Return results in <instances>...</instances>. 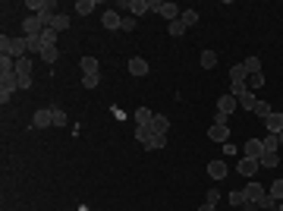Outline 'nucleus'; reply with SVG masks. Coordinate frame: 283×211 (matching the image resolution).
<instances>
[{
  "mask_svg": "<svg viewBox=\"0 0 283 211\" xmlns=\"http://www.w3.org/2000/svg\"><path fill=\"white\" fill-rule=\"evenodd\" d=\"M0 54H10L13 60L29 54V44H25V35L22 38H10V35H0Z\"/></svg>",
  "mask_w": 283,
  "mask_h": 211,
  "instance_id": "nucleus-1",
  "label": "nucleus"
},
{
  "mask_svg": "<svg viewBox=\"0 0 283 211\" xmlns=\"http://www.w3.org/2000/svg\"><path fill=\"white\" fill-rule=\"evenodd\" d=\"M151 13H158L160 19H167V22H173V19H179V6L170 3V0H151Z\"/></svg>",
  "mask_w": 283,
  "mask_h": 211,
  "instance_id": "nucleus-2",
  "label": "nucleus"
},
{
  "mask_svg": "<svg viewBox=\"0 0 283 211\" xmlns=\"http://www.w3.org/2000/svg\"><path fill=\"white\" fill-rule=\"evenodd\" d=\"M16 88H19V79L16 76H3V79H0V104H3V107L10 104V98L16 95Z\"/></svg>",
  "mask_w": 283,
  "mask_h": 211,
  "instance_id": "nucleus-3",
  "label": "nucleus"
},
{
  "mask_svg": "<svg viewBox=\"0 0 283 211\" xmlns=\"http://www.w3.org/2000/svg\"><path fill=\"white\" fill-rule=\"evenodd\" d=\"M120 10H129V16H145L151 10V0H120Z\"/></svg>",
  "mask_w": 283,
  "mask_h": 211,
  "instance_id": "nucleus-4",
  "label": "nucleus"
},
{
  "mask_svg": "<svg viewBox=\"0 0 283 211\" xmlns=\"http://www.w3.org/2000/svg\"><path fill=\"white\" fill-rule=\"evenodd\" d=\"M258 167H261V161H258V158H246V155H242V161L236 164V174H239V176H246V180H252V176L258 174Z\"/></svg>",
  "mask_w": 283,
  "mask_h": 211,
  "instance_id": "nucleus-5",
  "label": "nucleus"
},
{
  "mask_svg": "<svg viewBox=\"0 0 283 211\" xmlns=\"http://www.w3.org/2000/svg\"><path fill=\"white\" fill-rule=\"evenodd\" d=\"M230 126H224V123H211V126H208V139L211 142H217V145H227L230 142Z\"/></svg>",
  "mask_w": 283,
  "mask_h": 211,
  "instance_id": "nucleus-6",
  "label": "nucleus"
},
{
  "mask_svg": "<svg viewBox=\"0 0 283 211\" xmlns=\"http://www.w3.org/2000/svg\"><path fill=\"white\" fill-rule=\"evenodd\" d=\"M32 126H35V129H47V126H53L51 107H41V110H35V114H32Z\"/></svg>",
  "mask_w": 283,
  "mask_h": 211,
  "instance_id": "nucleus-7",
  "label": "nucleus"
},
{
  "mask_svg": "<svg viewBox=\"0 0 283 211\" xmlns=\"http://www.w3.org/2000/svg\"><path fill=\"white\" fill-rule=\"evenodd\" d=\"M242 193H246V202H261L267 189L261 186V183H255V180H252V183H246V186H242Z\"/></svg>",
  "mask_w": 283,
  "mask_h": 211,
  "instance_id": "nucleus-8",
  "label": "nucleus"
},
{
  "mask_svg": "<svg viewBox=\"0 0 283 211\" xmlns=\"http://www.w3.org/2000/svg\"><path fill=\"white\" fill-rule=\"evenodd\" d=\"M148 126H151V133H154V136H167V133H170V117L154 114V120L148 123Z\"/></svg>",
  "mask_w": 283,
  "mask_h": 211,
  "instance_id": "nucleus-9",
  "label": "nucleus"
},
{
  "mask_svg": "<svg viewBox=\"0 0 283 211\" xmlns=\"http://www.w3.org/2000/svg\"><path fill=\"white\" fill-rule=\"evenodd\" d=\"M22 32H25V35H32V38H41V32H44V22H41L38 16H29V19L22 22Z\"/></svg>",
  "mask_w": 283,
  "mask_h": 211,
  "instance_id": "nucleus-10",
  "label": "nucleus"
},
{
  "mask_svg": "<svg viewBox=\"0 0 283 211\" xmlns=\"http://www.w3.org/2000/svg\"><path fill=\"white\" fill-rule=\"evenodd\" d=\"M265 129H267V133H271V136L283 133V114H280V110H274V114H271V117H267V120H265Z\"/></svg>",
  "mask_w": 283,
  "mask_h": 211,
  "instance_id": "nucleus-11",
  "label": "nucleus"
},
{
  "mask_svg": "<svg viewBox=\"0 0 283 211\" xmlns=\"http://www.w3.org/2000/svg\"><path fill=\"white\" fill-rule=\"evenodd\" d=\"M242 151H246V158H261V155H265V142H261V139H248L246 145H242Z\"/></svg>",
  "mask_w": 283,
  "mask_h": 211,
  "instance_id": "nucleus-12",
  "label": "nucleus"
},
{
  "mask_svg": "<svg viewBox=\"0 0 283 211\" xmlns=\"http://www.w3.org/2000/svg\"><path fill=\"white\" fill-rule=\"evenodd\" d=\"M208 176H211V180H224V176H227V164L217 161V158L208 161Z\"/></svg>",
  "mask_w": 283,
  "mask_h": 211,
  "instance_id": "nucleus-13",
  "label": "nucleus"
},
{
  "mask_svg": "<svg viewBox=\"0 0 283 211\" xmlns=\"http://www.w3.org/2000/svg\"><path fill=\"white\" fill-rule=\"evenodd\" d=\"M101 22H104V29H107V32H113V29H120L123 16H120L117 10H104V19H101Z\"/></svg>",
  "mask_w": 283,
  "mask_h": 211,
  "instance_id": "nucleus-14",
  "label": "nucleus"
},
{
  "mask_svg": "<svg viewBox=\"0 0 283 211\" xmlns=\"http://www.w3.org/2000/svg\"><path fill=\"white\" fill-rule=\"evenodd\" d=\"M236 107H239V98H233V95H220L217 98V110H224V114H233Z\"/></svg>",
  "mask_w": 283,
  "mask_h": 211,
  "instance_id": "nucleus-15",
  "label": "nucleus"
},
{
  "mask_svg": "<svg viewBox=\"0 0 283 211\" xmlns=\"http://www.w3.org/2000/svg\"><path fill=\"white\" fill-rule=\"evenodd\" d=\"M3 76H16V60L10 54H0V79Z\"/></svg>",
  "mask_w": 283,
  "mask_h": 211,
  "instance_id": "nucleus-16",
  "label": "nucleus"
},
{
  "mask_svg": "<svg viewBox=\"0 0 283 211\" xmlns=\"http://www.w3.org/2000/svg\"><path fill=\"white\" fill-rule=\"evenodd\" d=\"M230 82H239V85L248 82V70L242 67V63H233V67H230Z\"/></svg>",
  "mask_w": 283,
  "mask_h": 211,
  "instance_id": "nucleus-17",
  "label": "nucleus"
},
{
  "mask_svg": "<svg viewBox=\"0 0 283 211\" xmlns=\"http://www.w3.org/2000/svg\"><path fill=\"white\" fill-rule=\"evenodd\" d=\"M148 70H151V67H148V60H142V57H132V60H129V72H132V76H148Z\"/></svg>",
  "mask_w": 283,
  "mask_h": 211,
  "instance_id": "nucleus-18",
  "label": "nucleus"
},
{
  "mask_svg": "<svg viewBox=\"0 0 283 211\" xmlns=\"http://www.w3.org/2000/svg\"><path fill=\"white\" fill-rule=\"evenodd\" d=\"M136 126H148V123L154 120V114H151V107H136Z\"/></svg>",
  "mask_w": 283,
  "mask_h": 211,
  "instance_id": "nucleus-19",
  "label": "nucleus"
},
{
  "mask_svg": "<svg viewBox=\"0 0 283 211\" xmlns=\"http://www.w3.org/2000/svg\"><path fill=\"white\" fill-rule=\"evenodd\" d=\"M47 29H53V32H66V29H70V16H66V13H57V16L51 19V25H47Z\"/></svg>",
  "mask_w": 283,
  "mask_h": 211,
  "instance_id": "nucleus-20",
  "label": "nucleus"
},
{
  "mask_svg": "<svg viewBox=\"0 0 283 211\" xmlns=\"http://www.w3.org/2000/svg\"><path fill=\"white\" fill-rule=\"evenodd\" d=\"M98 10V0H76V13L79 16H88V13Z\"/></svg>",
  "mask_w": 283,
  "mask_h": 211,
  "instance_id": "nucleus-21",
  "label": "nucleus"
},
{
  "mask_svg": "<svg viewBox=\"0 0 283 211\" xmlns=\"http://www.w3.org/2000/svg\"><path fill=\"white\" fill-rule=\"evenodd\" d=\"M16 76H32V57H19L16 60Z\"/></svg>",
  "mask_w": 283,
  "mask_h": 211,
  "instance_id": "nucleus-22",
  "label": "nucleus"
},
{
  "mask_svg": "<svg viewBox=\"0 0 283 211\" xmlns=\"http://www.w3.org/2000/svg\"><path fill=\"white\" fill-rule=\"evenodd\" d=\"M252 114L258 117V120H267V117L274 114V107H271V104H267V101H258V104H255V110H252Z\"/></svg>",
  "mask_w": 283,
  "mask_h": 211,
  "instance_id": "nucleus-23",
  "label": "nucleus"
},
{
  "mask_svg": "<svg viewBox=\"0 0 283 211\" xmlns=\"http://www.w3.org/2000/svg\"><path fill=\"white\" fill-rule=\"evenodd\" d=\"M255 104H258L255 91H246V95H239V107H242V110H255Z\"/></svg>",
  "mask_w": 283,
  "mask_h": 211,
  "instance_id": "nucleus-24",
  "label": "nucleus"
},
{
  "mask_svg": "<svg viewBox=\"0 0 283 211\" xmlns=\"http://www.w3.org/2000/svg\"><path fill=\"white\" fill-rule=\"evenodd\" d=\"M227 202H230V208H242L246 205V193H242V189H233V193L227 195Z\"/></svg>",
  "mask_w": 283,
  "mask_h": 211,
  "instance_id": "nucleus-25",
  "label": "nucleus"
},
{
  "mask_svg": "<svg viewBox=\"0 0 283 211\" xmlns=\"http://www.w3.org/2000/svg\"><path fill=\"white\" fill-rule=\"evenodd\" d=\"M82 76H98V60L94 57H82Z\"/></svg>",
  "mask_w": 283,
  "mask_h": 211,
  "instance_id": "nucleus-26",
  "label": "nucleus"
},
{
  "mask_svg": "<svg viewBox=\"0 0 283 211\" xmlns=\"http://www.w3.org/2000/svg\"><path fill=\"white\" fill-rule=\"evenodd\" d=\"M258 161H261V167H277V164H280V155H277V151H265Z\"/></svg>",
  "mask_w": 283,
  "mask_h": 211,
  "instance_id": "nucleus-27",
  "label": "nucleus"
},
{
  "mask_svg": "<svg viewBox=\"0 0 283 211\" xmlns=\"http://www.w3.org/2000/svg\"><path fill=\"white\" fill-rule=\"evenodd\" d=\"M179 19H183V25H186V29L198 25V13H195V10H183V13H179Z\"/></svg>",
  "mask_w": 283,
  "mask_h": 211,
  "instance_id": "nucleus-28",
  "label": "nucleus"
},
{
  "mask_svg": "<svg viewBox=\"0 0 283 211\" xmlns=\"http://www.w3.org/2000/svg\"><path fill=\"white\" fill-rule=\"evenodd\" d=\"M201 67L214 70V67H217V54H214V51H201Z\"/></svg>",
  "mask_w": 283,
  "mask_h": 211,
  "instance_id": "nucleus-29",
  "label": "nucleus"
},
{
  "mask_svg": "<svg viewBox=\"0 0 283 211\" xmlns=\"http://www.w3.org/2000/svg\"><path fill=\"white\" fill-rule=\"evenodd\" d=\"M167 32H170L173 38H179V35H186V25H183V19H173V22H167Z\"/></svg>",
  "mask_w": 283,
  "mask_h": 211,
  "instance_id": "nucleus-30",
  "label": "nucleus"
},
{
  "mask_svg": "<svg viewBox=\"0 0 283 211\" xmlns=\"http://www.w3.org/2000/svg\"><path fill=\"white\" fill-rule=\"evenodd\" d=\"M261 85H265V72H252V76H248V82H246V88L255 91V88H261Z\"/></svg>",
  "mask_w": 283,
  "mask_h": 211,
  "instance_id": "nucleus-31",
  "label": "nucleus"
},
{
  "mask_svg": "<svg viewBox=\"0 0 283 211\" xmlns=\"http://www.w3.org/2000/svg\"><path fill=\"white\" fill-rule=\"evenodd\" d=\"M51 117H53V126H66V123H70L66 110H60V107H51Z\"/></svg>",
  "mask_w": 283,
  "mask_h": 211,
  "instance_id": "nucleus-32",
  "label": "nucleus"
},
{
  "mask_svg": "<svg viewBox=\"0 0 283 211\" xmlns=\"http://www.w3.org/2000/svg\"><path fill=\"white\" fill-rule=\"evenodd\" d=\"M151 126H136V142H142V145H148L151 142Z\"/></svg>",
  "mask_w": 283,
  "mask_h": 211,
  "instance_id": "nucleus-33",
  "label": "nucleus"
},
{
  "mask_svg": "<svg viewBox=\"0 0 283 211\" xmlns=\"http://www.w3.org/2000/svg\"><path fill=\"white\" fill-rule=\"evenodd\" d=\"M277 205H280V202H277V199H274V195H271V193H265V199H261V202H258V208H261V211H274V208H277Z\"/></svg>",
  "mask_w": 283,
  "mask_h": 211,
  "instance_id": "nucleus-34",
  "label": "nucleus"
},
{
  "mask_svg": "<svg viewBox=\"0 0 283 211\" xmlns=\"http://www.w3.org/2000/svg\"><path fill=\"white\" fill-rule=\"evenodd\" d=\"M242 67H246L248 76H252V72H261V60H258V57H246V60H242Z\"/></svg>",
  "mask_w": 283,
  "mask_h": 211,
  "instance_id": "nucleus-35",
  "label": "nucleus"
},
{
  "mask_svg": "<svg viewBox=\"0 0 283 211\" xmlns=\"http://www.w3.org/2000/svg\"><path fill=\"white\" fill-rule=\"evenodd\" d=\"M261 142H265V151H277L280 148V139H277V136H271V133H267Z\"/></svg>",
  "mask_w": 283,
  "mask_h": 211,
  "instance_id": "nucleus-36",
  "label": "nucleus"
},
{
  "mask_svg": "<svg viewBox=\"0 0 283 211\" xmlns=\"http://www.w3.org/2000/svg\"><path fill=\"white\" fill-rule=\"evenodd\" d=\"M267 193H271V195H274V199H277V202H283V180H274Z\"/></svg>",
  "mask_w": 283,
  "mask_h": 211,
  "instance_id": "nucleus-37",
  "label": "nucleus"
},
{
  "mask_svg": "<svg viewBox=\"0 0 283 211\" xmlns=\"http://www.w3.org/2000/svg\"><path fill=\"white\" fill-rule=\"evenodd\" d=\"M164 145H167V136H151V142H148L145 148H148V151H154V148H164Z\"/></svg>",
  "mask_w": 283,
  "mask_h": 211,
  "instance_id": "nucleus-38",
  "label": "nucleus"
},
{
  "mask_svg": "<svg viewBox=\"0 0 283 211\" xmlns=\"http://www.w3.org/2000/svg\"><path fill=\"white\" fill-rule=\"evenodd\" d=\"M38 57H41V60H47V63H53V60H57V48H41V54H38Z\"/></svg>",
  "mask_w": 283,
  "mask_h": 211,
  "instance_id": "nucleus-39",
  "label": "nucleus"
},
{
  "mask_svg": "<svg viewBox=\"0 0 283 211\" xmlns=\"http://www.w3.org/2000/svg\"><path fill=\"white\" fill-rule=\"evenodd\" d=\"M136 29V16H123V22H120V32H132Z\"/></svg>",
  "mask_w": 283,
  "mask_h": 211,
  "instance_id": "nucleus-40",
  "label": "nucleus"
},
{
  "mask_svg": "<svg viewBox=\"0 0 283 211\" xmlns=\"http://www.w3.org/2000/svg\"><path fill=\"white\" fill-rule=\"evenodd\" d=\"M82 88H98V76H82Z\"/></svg>",
  "mask_w": 283,
  "mask_h": 211,
  "instance_id": "nucleus-41",
  "label": "nucleus"
},
{
  "mask_svg": "<svg viewBox=\"0 0 283 211\" xmlns=\"http://www.w3.org/2000/svg\"><path fill=\"white\" fill-rule=\"evenodd\" d=\"M208 202H211V205H217V202H220V189H208Z\"/></svg>",
  "mask_w": 283,
  "mask_h": 211,
  "instance_id": "nucleus-42",
  "label": "nucleus"
},
{
  "mask_svg": "<svg viewBox=\"0 0 283 211\" xmlns=\"http://www.w3.org/2000/svg\"><path fill=\"white\" fill-rule=\"evenodd\" d=\"M227 120H230V114H224V110H214V123H224V126H227Z\"/></svg>",
  "mask_w": 283,
  "mask_h": 211,
  "instance_id": "nucleus-43",
  "label": "nucleus"
},
{
  "mask_svg": "<svg viewBox=\"0 0 283 211\" xmlns=\"http://www.w3.org/2000/svg\"><path fill=\"white\" fill-rule=\"evenodd\" d=\"M19 79V88H32V76H16Z\"/></svg>",
  "mask_w": 283,
  "mask_h": 211,
  "instance_id": "nucleus-44",
  "label": "nucleus"
},
{
  "mask_svg": "<svg viewBox=\"0 0 283 211\" xmlns=\"http://www.w3.org/2000/svg\"><path fill=\"white\" fill-rule=\"evenodd\" d=\"M242 211H258V202H246V205H242Z\"/></svg>",
  "mask_w": 283,
  "mask_h": 211,
  "instance_id": "nucleus-45",
  "label": "nucleus"
},
{
  "mask_svg": "<svg viewBox=\"0 0 283 211\" xmlns=\"http://www.w3.org/2000/svg\"><path fill=\"white\" fill-rule=\"evenodd\" d=\"M198 211H217V205H211V202H205V205H201Z\"/></svg>",
  "mask_w": 283,
  "mask_h": 211,
  "instance_id": "nucleus-46",
  "label": "nucleus"
},
{
  "mask_svg": "<svg viewBox=\"0 0 283 211\" xmlns=\"http://www.w3.org/2000/svg\"><path fill=\"white\" fill-rule=\"evenodd\" d=\"M277 139H280V145H283V133H277Z\"/></svg>",
  "mask_w": 283,
  "mask_h": 211,
  "instance_id": "nucleus-47",
  "label": "nucleus"
}]
</instances>
